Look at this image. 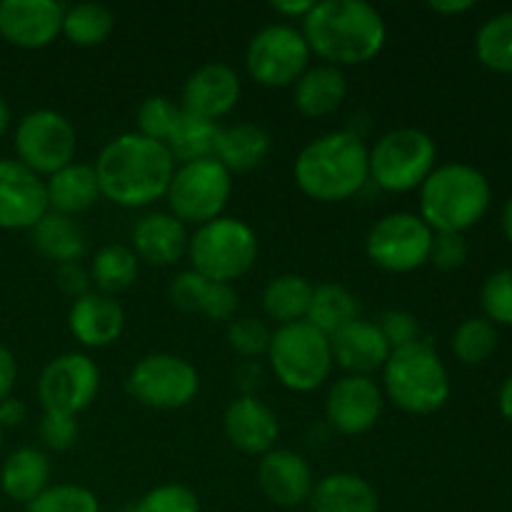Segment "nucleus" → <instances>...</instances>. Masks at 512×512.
<instances>
[{
	"mask_svg": "<svg viewBox=\"0 0 512 512\" xmlns=\"http://www.w3.org/2000/svg\"><path fill=\"white\" fill-rule=\"evenodd\" d=\"M175 165L163 143L140 133H123L105 143L93 168L105 200L138 210L165 198Z\"/></svg>",
	"mask_w": 512,
	"mask_h": 512,
	"instance_id": "nucleus-1",
	"label": "nucleus"
},
{
	"mask_svg": "<svg viewBox=\"0 0 512 512\" xmlns=\"http://www.w3.org/2000/svg\"><path fill=\"white\" fill-rule=\"evenodd\" d=\"M305 43L325 65H363L380 55L388 28L375 5L365 0H320L303 20Z\"/></svg>",
	"mask_w": 512,
	"mask_h": 512,
	"instance_id": "nucleus-2",
	"label": "nucleus"
},
{
	"mask_svg": "<svg viewBox=\"0 0 512 512\" xmlns=\"http://www.w3.org/2000/svg\"><path fill=\"white\" fill-rule=\"evenodd\" d=\"M300 193L318 203H343L370 180L368 148L353 130H333L310 140L293 165Z\"/></svg>",
	"mask_w": 512,
	"mask_h": 512,
	"instance_id": "nucleus-3",
	"label": "nucleus"
},
{
	"mask_svg": "<svg viewBox=\"0 0 512 512\" xmlns=\"http://www.w3.org/2000/svg\"><path fill=\"white\" fill-rule=\"evenodd\" d=\"M490 183L465 163L435 165L420 185V218L433 233H460L483 220L490 208Z\"/></svg>",
	"mask_w": 512,
	"mask_h": 512,
	"instance_id": "nucleus-4",
	"label": "nucleus"
},
{
	"mask_svg": "<svg viewBox=\"0 0 512 512\" xmlns=\"http://www.w3.org/2000/svg\"><path fill=\"white\" fill-rule=\"evenodd\" d=\"M383 395L408 415H433L448 403L450 375L428 340L390 353L383 365Z\"/></svg>",
	"mask_w": 512,
	"mask_h": 512,
	"instance_id": "nucleus-5",
	"label": "nucleus"
},
{
	"mask_svg": "<svg viewBox=\"0 0 512 512\" xmlns=\"http://www.w3.org/2000/svg\"><path fill=\"white\" fill-rule=\"evenodd\" d=\"M188 260L190 270L203 278L233 285L258 260V235L245 220L220 215L190 235Z\"/></svg>",
	"mask_w": 512,
	"mask_h": 512,
	"instance_id": "nucleus-6",
	"label": "nucleus"
},
{
	"mask_svg": "<svg viewBox=\"0 0 512 512\" xmlns=\"http://www.w3.org/2000/svg\"><path fill=\"white\" fill-rule=\"evenodd\" d=\"M268 363L283 388L293 393H313L333 373L330 338L308 320L278 325L270 335Z\"/></svg>",
	"mask_w": 512,
	"mask_h": 512,
	"instance_id": "nucleus-7",
	"label": "nucleus"
},
{
	"mask_svg": "<svg viewBox=\"0 0 512 512\" xmlns=\"http://www.w3.org/2000/svg\"><path fill=\"white\" fill-rule=\"evenodd\" d=\"M438 163V145L420 128H395L368 150V173L388 193L420 190Z\"/></svg>",
	"mask_w": 512,
	"mask_h": 512,
	"instance_id": "nucleus-8",
	"label": "nucleus"
},
{
	"mask_svg": "<svg viewBox=\"0 0 512 512\" xmlns=\"http://www.w3.org/2000/svg\"><path fill=\"white\" fill-rule=\"evenodd\" d=\"M230 195H233V175L215 158H203L175 165L165 200L170 215H175L180 223L200 228L223 215Z\"/></svg>",
	"mask_w": 512,
	"mask_h": 512,
	"instance_id": "nucleus-9",
	"label": "nucleus"
},
{
	"mask_svg": "<svg viewBox=\"0 0 512 512\" xmlns=\"http://www.w3.org/2000/svg\"><path fill=\"white\" fill-rule=\"evenodd\" d=\"M125 388L145 408L180 410L198 395L200 373L180 355L150 353L130 368Z\"/></svg>",
	"mask_w": 512,
	"mask_h": 512,
	"instance_id": "nucleus-10",
	"label": "nucleus"
},
{
	"mask_svg": "<svg viewBox=\"0 0 512 512\" xmlns=\"http://www.w3.org/2000/svg\"><path fill=\"white\" fill-rule=\"evenodd\" d=\"M310 48L290 23L265 25L245 48L248 75L263 88H288L310 68Z\"/></svg>",
	"mask_w": 512,
	"mask_h": 512,
	"instance_id": "nucleus-11",
	"label": "nucleus"
},
{
	"mask_svg": "<svg viewBox=\"0 0 512 512\" xmlns=\"http://www.w3.org/2000/svg\"><path fill=\"white\" fill-rule=\"evenodd\" d=\"M78 133L63 113L50 108L23 115L15 128V153L18 163L40 178H50L75 160Z\"/></svg>",
	"mask_w": 512,
	"mask_h": 512,
	"instance_id": "nucleus-12",
	"label": "nucleus"
},
{
	"mask_svg": "<svg viewBox=\"0 0 512 512\" xmlns=\"http://www.w3.org/2000/svg\"><path fill=\"white\" fill-rule=\"evenodd\" d=\"M433 235L418 213H388L368 230L365 255L385 273H413L428 263Z\"/></svg>",
	"mask_w": 512,
	"mask_h": 512,
	"instance_id": "nucleus-13",
	"label": "nucleus"
},
{
	"mask_svg": "<svg viewBox=\"0 0 512 512\" xmlns=\"http://www.w3.org/2000/svg\"><path fill=\"white\" fill-rule=\"evenodd\" d=\"M100 390V368L85 353H63L50 360L38 378V400L43 413L78 418L93 405Z\"/></svg>",
	"mask_w": 512,
	"mask_h": 512,
	"instance_id": "nucleus-14",
	"label": "nucleus"
},
{
	"mask_svg": "<svg viewBox=\"0 0 512 512\" xmlns=\"http://www.w3.org/2000/svg\"><path fill=\"white\" fill-rule=\"evenodd\" d=\"M385 395L373 378L343 375L335 380L325 398V420L340 435H363L383 415Z\"/></svg>",
	"mask_w": 512,
	"mask_h": 512,
	"instance_id": "nucleus-15",
	"label": "nucleus"
},
{
	"mask_svg": "<svg viewBox=\"0 0 512 512\" xmlns=\"http://www.w3.org/2000/svg\"><path fill=\"white\" fill-rule=\"evenodd\" d=\"M65 5L55 0H3L0 38L23 50H38L63 33Z\"/></svg>",
	"mask_w": 512,
	"mask_h": 512,
	"instance_id": "nucleus-16",
	"label": "nucleus"
},
{
	"mask_svg": "<svg viewBox=\"0 0 512 512\" xmlns=\"http://www.w3.org/2000/svg\"><path fill=\"white\" fill-rule=\"evenodd\" d=\"M48 210L45 180L18 160H0V228L30 230Z\"/></svg>",
	"mask_w": 512,
	"mask_h": 512,
	"instance_id": "nucleus-17",
	"label": "nucleus"
},
{
	"mask_svg": "<svg viewBox=\"0 0 512 512\" xmlns=\"http://www.w3.org/2000/svg\"><path fill=\"white\" fill-rule=\"evenodd\" d=\"M258 488L278 508L295 510L313 493V468L295 450L273 448L258 463Z\"/></svg>",
	"mask_w": 512,
	"mask_h": 512,
	"instance_id": "nucleus-18",
	"label": "nucleus"
},
{
	"mask_svg": "<svg viewBox=\"0 0 512 512\" xmlns=\"http://www.w3.org/2000/svg\"><path fill=\"white\" fill-rule=\"evenodd\" d=\"M243 95L240 75L225 63H205L183 85V110L218 123L230 115Z\"/></svg>",
	"mask_w": 512,
	"mask_h": 512,
	"instance_id": "nucleus-19",
	"label": "nucleus"
},
{
	"mask_svg": "<svg viewBox=\"0 0 512 512\" xmlns=\"http://www.w3.org/2000/svg\"><path fill=\"white\" fill-rule=\"evenodd\" d=\"M223 430L235 450L263 458L278 443L280 423L278 415L258 395H238L225 408Z\"/></svg>",
	"mask_w": 512,
	"mask_h": 512,
	"instance_id": "nucleus-20",
	"label": "nucleus"
},
{
	"mask_svg": "<svg viewBox=\"0 0 512 512\" xmlns=\"http://www.w3.org/2000/svg\"><path fill=\"white\" fill-rule=\"evenodd\" d=\"M330 350H333V363H338L345 375H363V378H373V373L383 370L393 353L378 323L365 318L353 320L330 335Z\"/></svg>",
	"mask_w": 512,
	"mask_h": 512,
	"instance_id": "nucleus-21",
	"label": "nucleus"
},
{
	"mask_svg": "<svg viewBox=\"0 0 512 512\" xmlns=\"http://www.w3.org/2000/svg\"><path fill=\"white\" fill-rule=\"evenodd\" d=\"M68 328L70 335L85 348H108L123 335L125 310L113 295L90 290L70 305Z\"/></svg>",
	"mask_w": 512,
	"mask_h": 512,
	"instance_id": "nucleus-22",
	"label": "nucleus"
},
{
	"mask_svg": "<svg viewBox=\"0 0 512 512\" xmlns=\"http://www.w3.org/2000/svg\"><path fill=\"white\" fill-rule=\"evenodd\" d=\"M190 233L175 215L145 213L133 228V253L155 268H170L188 255Z\"/></svg>",
	"mask_w": 512,
	"mask_h": 512,
	"instance_id": "nucleus-23",
	"label": "nucleus"
},
{
	"mask_svg": "<svg viewBox=\"0 0 512 512\" xmlns=\"http://www.w3.org/2000/svg\"><path fill=\"white\" fill-rule=\"evenodd\" d=\"M348 95V78L335 65H313L293 85V105L305 118H325L343 105Z\"/></svg>",
	"mask_w": 512,
	"mask_h": 512,
	"instance_id": "nucleus-24",
	"label": "nucleus"
},
{
	"mask_svg": "<svg viewBox=\"0 0 512 512\" xmlns=\"http://www.w3.org/2000/svg\"><path fill=\"white\" fill-rule=\"evenodd\" d=\"M273 140L270 133L258 123H235V125H220L218 140H215L213 158L233 173H248L258 165L265 163L270 155Z\"/></svg>",
	"mask_w": 512,
	"mask_h": 512,
	"instance_id": "nucleus-25",
	"label": "nucleus"
},
{
	"mask_svg": "<svg viewBox=\"0 0 512 512\" xmlns=\"http://www.w3.org/2000/svg\"><path fill=\"white\" fill-rule=\"evenodd\" d=\"M310 512H378V490L355 473H330L315 483Z\"/></svg>",
	"mask_w": 512,
	"mask_h": 512,
	"instance_id": "nucleus-26",
	"label": "nucleus"
},
{
	"mask_svg": "<svg viewBox=\"0 0 512 512\" xmlns=\"http://www.w3.org/2000/svg\"><path fill=\"white\" fill-rule=\"evenodd\" d=\"M45 193H48V208L68 218L85 213L103 198L93 165L75 163V160L45 180Z\"/></svg>",
	"mask_w": 512,
	"mask_h": 512,
	"instance_id": "nucleus-27",
	"label": "nucleus"
},
{
	"mask_svg": "<svg viewBox=\"0 0 512 512\" xmlns=\"http://www.w3.org/2000/svg\"><path fill=\"white\" fill-rule=\"evenodd\" d=\"M50 485V460L38 448H18L0 468V488L13 503H33Z\"/></svg>",
	"mask_w": 512,
	"mask_h": 512,
	"instance_id": "nucleus-28",
	"label": "nucleus"
},
{
	"mask_svg": "<svg viewBox=\"0 0 512 512\" xmlns=\"http://www.w3.org/2000/svg\"><path fill=\"white\" fill-rule=\"evenodd\" d=\"M30 243L43 258L53 260L55 265L78 263L85 255V233L75 218L48 210L38 223L30 228Z\"/></svg>",
	"mask_w": 512,
	"mask_h": 512,
	"instance_id": "nucleus-29",
	"label": "nucleus"
},
{
	"mask_svg": "<svg viewBox=\"0 0 512 512\" xmlns=\"http://www.w3.org/2000/svg\"><path fill=\"white\" fill-rule=\"evenodd\" d=\"M313 298V283L303 275L283 273L268 280L263 290V310L278 325H290L305 320Z\"/></svg>",
	"mask_w": 512,
	"mask_h": 512,
	"instance_id": "nucleus-30",
	"label": "nucleus"
},
{
	"mask_svg": "<svg viewBox=\"0 0 512 512\" xmlns=\"http://www.w3.org/2000/svg\"><path fill=\"white\" fill-rule=\"evenodd\" d=\"M360 318V303L348 288L338 283H320L313 285V298H310V308L305 320L320 333L330 338L338 333L343 325L353 323Z\"/></svg>",
	"mask_w": 512,
	"mask_h": 512,
	"instance_id": "nucleus-31",
	"label": "nucleus"
},
{
	"mask_svg": "<svg viewBox=\"0 0 512 512\" xmlns=\"http://www.w3.org/2000/svg\"><path fill=\"white\" fill-rule=\"evenodd\" d=\"M140 270L138 255L133 253V248L128 245H105L95 253V258L90 260V283L95 285L98 293L105 295H118L123 290H128L135 283Z\"/></svg>",
	"mask_w": 512,
	"mask_h": 512,
	"instance_id": "nucleus-32",
	"label": "nucleus"
},
{
	"mask_svg": "<svg viewBox=\"0 0 512 512\" xmlns=\"http://www.w3.org/2000/svg\"><path fill=\"white\" fill-rule=\"evenodd\" d=\"M218 130L220 125L213 123V120H205L200 115L188 113V110H180V118L175 123L165 148H168V153L173 155V160L178 165L213 158Z\"/></svg>",
	"mask_w": 512,
	"mask_h": 512,
	"instance_id": "nucleus-33",
	"label": "nucleus"
},
{
	"mask_svg": "<svg viewBox=\"0 0 512 512\" xmlns=\"http://www.w3.org/2000/svg\"><path fill=\"white\" fill-rule=\"evenodd\" d=\"M115 15L103 3L68 5L63 13V35L78 48H95L113 35Z\"/></svg>",
	"mask_w": 512,
	"mask_h": 512,
	"instance_id": "nucleus-34",
	"label": "nucleus"
},
{
	"mask_svg": "<svg viewBox=\"0 0 512 512\" xmlns=\"http://www.w3.org/2000/svg\"><path fill=\"white\" fill-rule=\"evenodd\" d=\"M475 55L495 73H512V10L493 15L475 35Z\"/></svg>",
	"mask_w": 512,
	"mask_h": 512,
	"instance_id": "nucleus-35",
	"label": "nucleus"
},
{
	"mask_svg": "<svg viewBox=\"0 0 512 512\" xmlns=\"http://www.w3.org/2000/svg\"><path fill=\"white\" fill-rule=\"evenodd\" d=\"M450 345L460 363L480 365L498 348V330L488 318H468L458 325Z\"/></svg>",
	"mask_w": 512,
	"mask_h": 512,
	"instance_id": "nucleus-36",
	"label": "nucleus"
},
{
	"mask_svg": "<svg viewBox=\"0 0 512 512\" xmlns=\"http://www.w3.org/2000/svg\"><path fill=\"white\" fill-rule=\"evenodd\" d=\"M28 512H100V503L93 490L60 483L48 485L33 503H28Z\"/></svg>",
	"mask_w": 512,
	"mask_h": 512,
	"instance_id": "nucleus-37",
	"label": "nucleus"
},
{
	"mask_svg": "<svg viewBox=\"0 0 512 512\" xmlns=\"http://www.w3.org/2000/svg\"><path fill=\"white\" fill-rule=\"evenodd\" d=\"M180 105H175L173 100L165 98V95H150L140 103L138 115V130L135 133L145 135L150 140H158V143H168L170 133H173L175 123L180 118Z\"/></svg>",
	"mask_w": 512,
	"mask_h": 512,
	"instance_id": "nucleus-38",
	"label": "nucleus"
},
{
	"mask_svg": "<svg viewBox=\"0 0 512 512\" xmlns=\"http://www.w3.org/2000/svg\"><path fill=\"white\" fill-rule=\"evenodd\" d=\"M130 512H200V500L188 485L165 483L148 490Z\"/></svg>",
	"mask_w": 512,
	"mask_h": 512,
	"instance_id": "nucleus-39",
	"label": "nucleus"
},
{
	"mask_svg": "<svg viewBox=\"0 0 512 512\" xmlns=\"http://www.w3.org/2000/svg\"><path fill=\"white\" fill-rule=\"evenodd\" d=\"M273 330L258 318H233L228 323V345L240 358L255 360L268 353Z\"/></svg>",
	"mask_w": 512,
	"mask_h": 512,
	"instance_id": "nucleus-40",
	"label": "nucleus"
},
{
	"mask_svg": "<svg viewBox=\"0 0 512 512\" xmlns=\"http://www.w3.org/2000/svg\"><path fill=\"white\" fill-rule=\"evenodd\" d=\"M485 315L490 323L510 325L512 328V268H503L490 275L480 293Z\"/></svg>",
	"mask_w": 512,
	"mask_h": 512,
	"instance_id": "nucleus-41",
	"label": "nucleus"
},
{
	"mask_svg": "<svg viewBox=\"0 0 512 512\" xmlns=\"http://www.w3.org/2000/svg\"><path fill=\"white\" fill-rule=\"evenodd\" d=\"M210 285H213V280L203 278V275L195 273V270H183V273L170 283L168 298L170 303L178 310H183V313H203Z\"/></svg>",
	"mask_w": 512,
	"mask_h": 512,
	"instance_id": "nucleus-42",
	"label": "nucleus"
},
{
	"mask_svg": "<svg viewBox=\"0 0 512 512\" xmlns=\"http://www.w3.org/2000/svg\"><path fill=\"white\" fill-rule=\"evenodd\" d=\"M38 433L45 448L63 453V450H70L78 443V418L60 413H43Z\"/></svg>",
	"mask_w": 512,
	"mask_h": 512,
	"instance_id": "nucleus-43",
	"label": "nucleus"
},
{
	"mask_svg": "<svg viewBox=\"0 0 512 512\" xmlns=\"http://www.w3.org/2000/svg\"><path fill=\"white\" fill-rule=\"evenodd\" d=\"M378 328L383 338L388 340L390 350L405 348V345L420 340V323L408 310H388V313L380 315Z\"/></svg>",
	"mask_w": 512,
	"mask_h": 512,
	"instance_id": "nucleus-44",
	"label": "nucleus"
},
{
	"mask_svg": "<svg viewBox=\"0 0 512 512\" xmlns=\"http://www.w3.org/2000/svg\"><path fill=\"white\" fill-rule=\"evenodd\" d=\"M468 260V243L460 233H435L430 258L438 270H458Z\"/></svg>",
	"mask_w": 512,
	"mask_h": 512,
	"instance_id": "nucleus-45",
	"label": "nucleus"
},
{
	"mask_svg": "<svg viewBox=\"0 0 512 512\" xmlns=\"http://www.w3.org/2000/svg\"><path fill=\"white\" fill-rule=\"evenodd\" d=\"M235 310H238V293H235L233 285H210L208 300H205V308L200 315H205L208 320H215V323H230L235 318Z\"/></svg>",
	"mask_w": 512,
	"mask_h": 512,
	"instance_id": "nucleus-46",
	"label": "nucleus"
},
{
	"mask_svg": "<svg viewBox=\"0 0 512 512\" xmlns=\"http://www.w3.org/2000/svg\"><path fill=\"white\" fill-rule=\"evenodd\" d=\"M55 283H58V288L73 300H78L80 295L90 293V273H88V268H83V265H80V260L78 263L58 265Z\"/></svg>",
	"mask_w": 512,
	"mask_h": 512,
	"instance_id": "nucleus-47",
	"label": "nucleus"
},
{
	"mask_svg": "<svg viewBox=\"0 0 512 512\" xmlns=\"http://www.w3.org/2000/svg\"><path fill=\"white\" fill-rule=\"evenodd\" d=\"M263 380L265 373L258 360H243L233 373V383L238 385L240 395H255V390L263 385Z\"/></svg>",
	"mask_w": 512,
	"mask_h": 512,
	"instance_id": "nucleus-48",
	"label": "nucleus"
},
{
	"mask_svg": "<svg viewBox=\"0 0 512 512\" xmlns=\"http://www.w3.org/2000/svg\"><path fill=\"white\" fill-rule=\"evenodd\" d=\"M15 378H18V365H15L13 353L5 345H0V403L13 395Z\"/></svg>",
	"mask_w": 512,
	"mask_h": 512,
	"instance_id": "nucleus-49",
	"label": "nucleus"
},
{
	"mask_svg": "<svg viewBox=\"0 0 512 512\" xmlns=\"http://www.w3.org/2000/svg\"><path fill=\"white\" fill-rule=\"evenodd\" d=\"M315 0H273L270 10L285 20H305V15L313 10Z\"/></svg>",
	"mask_w": 512,
	"mask_h": 512,
	"instance_id": "nucleus-50",
	"label": "nucleus"
},
{
	"mask_svg": "<svg viewBox=\"0 0 512 512\" xmlns=\"http://www.w3.org/2000/svg\"><path fill=\"white\" fill-rule=\"evenodd\" d=\"M25 415H28V408H25L23 400L13 398V395L0 403V425H3V430L18 428V425L25 420Z\"/></svg>",
	"mask_w": 512,
	"mask_h": 512,
	"instance_id": "nucleus-51",
	"label": "nucleus"
},
{
	"mask_svg": "<svg viewBox=\"0 0 512 512\" xmlns=\"http://www.w3.org/2000/svg\"><path fill=\"white\" fill-rule=\"evenodd\" d=\"M475 3H470V0H445V3H430V10H435V13L440 15H458V13H465V10L473 8Z\"/></svg>",
	"mask_w": 512,
	"mask_h": 512,
	"instance_id": "nucleus-52",
	"label": "nucleus"
},
{
	"mask_svg": "<svg viewBox=\"0 0 512 512\" xmlns=\"http://www.w3.org/2000/svg\"><path fill=\"white\" fill-rule=\"evenodd\" d=\"M498 408H500V413L505 415V420H510V423H512V375L508 380H505L503 388H500Z\"/></svg>",
	"mask_w": 512,
	"mask_h": 512,
	"instance_id": "nucleus-53",
	"label": "nucleus"
},
{
	"mask_svg": "<svg viewBox=\"0 0 512 512\" xmlns=\"http://www.w3.org/2000/svg\"><path fill=\"white\" fill-rule=\"evenodd\" d=\"M503 233H505V238L512 243V198L508 200V205H505V210H503Z\"/></svg>",
	"mask_w": 512,
	"mask_h": 512,
	"instance_id": "nucleus-54",
	"label": "nucleus"
},
{
	"mask_svg": "<svg viewBox=\"0 0 512 512\" xmlns=\"http://www.w3.org/2000/svg\"><path fill=\"white\" fill-rule=\"evenodd\" d=\"M8 125H10V108H8V103H5V100L0 98V138H3V135H5Z\"/></svg>",
	"mask_w": 512,
	"mask_h": 512,
	"instance_id": "nucleus-55",
	"label": "nucleus"
},
{
	"mask_svg": "<svg viewBox=\"0 0 512 512\" xmlns=\"http://www.w3.org/2000/svg\"><path fill=\"white\" fill-rule=\"evenodd\" d=\"M0 450H3V425H0Z\"/></svg>",
	"mask_w": 512,
	"mask_h": 512,
	"instance_id": "nucleus-56",
	"label": "nucleus"
},
{
	"mask_svg": "<svg viewBox=\"0 0 512 512\" xmlns=\"http://www.w3.org/2000/svg\"><path fill=\"white\" fill-rule=\"evenodd\" d=\"M290 512H303V510H290Z\"/></svg>",
	"mask_w": 512,
	"mask_h": 512,
	"instance_id": "nucleus-57",
	"label": "nucleus"
}]
</instances>
